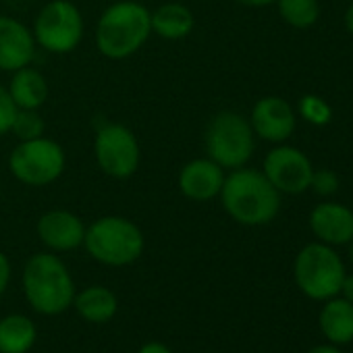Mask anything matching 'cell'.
I'll list each match as a JSON object with an SVG mask.
<instances>
[{"mask_svg":"<svg viewBox=\"0 0 353 353\" xmlns=\"http://www.w3.org/2000/svg\"><path fill=\"white\" fill-rule=\"evenodd\" d=\"M219 196L227 214L245 227L268 225L281 210V194L266 179V174L256 168H233V172L225 176Z\"/></svg>","mask_w":353,"mask_h":353,"instance_id":"6da1fadb","label":"cell"},{"mask_svg":"<svg viewBox=\"0 0 353 353\" xmlns=\"http://www.w3.org/2000/svg\"><path fill=\"white\" fill-rule=\"evenodd\" d=\"M152 34V13L141 3L119 0L110 5L96 26V48L102 57L123 61L135 54Z\"/></svg>","mask_w":353,"mask_h":353,"instance_id":"7a4b0ae2","label":"cell"},{"mask_svg":"<svg viewBox=\"0 0 353 353\" xmlns=\"http://www.w3.org/2000/svg\"><path fill=\"white\" fill-rule=\"evenodd\" d=\"M23 291L30 305L44 316H59L73 305L75 285L65 262L42 252L28 260L23 268Z\"/></svg>","mask_w":353,"mask_h":353,"instance_id":"3957f363","label":"cell"},{"mask_svg":"<svg viewBox=\"0 0 353 353\" xmlns=\"http://www.w3.org/2000/svg\"><path fill=\"white\" fill-rule=\"evenodd\" d=\"M83 245L100 264L129 266L143 252V235L129 219L102 216L85 229Z\"/></svg>","mask_w":353,"mask_h":353,"instance_id":"277c9868","label":"cell"},{"mask_svg":"<svg viewBox=\"0 0 353 353\" xmlns=\"http://www.w3.org/2000/svg\"><path fill=\"white\" fill-rule=\"evenodd\" d=\"M293 276L305 297L326 301L341 293L345 266L332 245L316 241L299 250L293 264Z\"/></svg>","mask_w":353,"mask_h":353,"instance_id":"5b68a950","label":"cell"},{"mask_svg":"<svg viewBox=\"0 0 353 353\" xmlns=\"http://www.w3.org/2000/svg\"><path fill=\"white\" fill-rule=\"evenodd\" d=\"M256 133L245 117L233 110H223L212 117L206 129V152L223 168H241L250 162L256 148Z\"/></svg>","mask_w":353,"mask_h":353,"instance_id":"8992f818","label":"cell"},{"mask_svg":"<svg viewBox=\"0 0 353 353\" xmlns=\"http://www.w3.org/2000/svg\"><path fill=\"white\" fill-rule=\"evenodd\" d=\"M67 164L65 150L48 139V137H36L28 141H19L11 156H9V168L13 176L30 188H44L57 181L63 174Z\"/></svg>","mask_w":353,"mask_h":353,"instance_id":"52a82bcc","label":"cell"},{"mask_svg":"<svg viewBox=\"0 0 353 353\" xmlns=\"http://www.w3.org/2000/svg\"><path fill=\"white\" fill-rule=\"evenodd\" d=\"M32 34L36 44L46 52L67 54L83 38V17L69 0H52L38 13Z\"/></svg>","mask_w":353,"mask_h":353,"instance_id":"ba28073f","label":"cell"},{"mask_svg":"<svg viewBox=\"0 0 353 353\" xmlns=\"http://www.w3.org/2000/svg\"><path fill=\"white\" fill-rule=\"evenodd\" d=\"M94 156L102 172L112 179H127L139 166L137 137L121 123H106L96 131Z\"/></svg>","mask_w":353,"mask_h":353,"instance_id":"9c48e42d","label":"cell"},{"mask_svg":"<svg viewBox=\"0 0 353 353\" xmlns=\"http://www.w3.org/2000/svg\"><path fill=\"white\" fill-rule=\"evenodd\" d=\"M262 172L279 194L297 196L310 190L314 164L299 148L276 145L266 154Z\"/></svg>","mask_w":353,"mask_h":353,"instance_id":"30bf717a","label":"cell"},{"mask_svg":"<svg viewBox=\"0 0 353 353\" xmlns=\"http://www.w3.org/2000/svg\"><path fill=\"white\" fill-rule=\"evenodd\" d=\"M295 123H297V117H295L293 106L279 96L260 98L254 104L252 117H250V125L254 133L272 143L287 141L295 131Z\"/></svg>","mask_w":353,"mask_h":353,"instance_id":"8fae6325","label":"cell"},{"mask_svg":"<svg viewBox=\"0 0 353 353\" xmlns=\"http://www.w3.org/2000/svg\"><path fill=\"white\" fill-rule=\"evenodd\" d=\"M225 176H227L225 168L219 166L214 160L196 158L181 168L176 185H179V192L185 198L194 202H208V200L219 198L223 183H225Z\"/></svg>","mask_w":353,"mask_h":353,"instance_id":"7c38bea8","label":"cell"},{"mask_svg":"<svg viewBox=\"0 0 353 353\" xmlns=\"http://www.w3.org/2000/svg\"><path fill=\"white\" fill-rule=\"evenodd\" d=\"M36 40L21 21L0 15V71H17L36 59Z\"/></svg>","mask_w":353,"mask_h":353,"instance_id":"4fadbf2b","label":"cell"},{"mask_svg":"<svg viewBox=\"0 0 353 353\" xmlns=\"http://www.w3.org/2000/svg\"><path fill=\"white\" fill-rule=\"evenodd\" d=\"M38 237L52 252H71L83 245L85 225L69 210H50L38 221Z\"/></svg>","mask_w":353,"mask_h":353,"instance_id":"5bb4252c","label":"cell"},{"mask_svg":"<svg viewBox=\"0 0 353 353\" xmlns=\"http://www.w3.org/2000/svg\"><path fill=\"white\" fill-rule=\"evenodd\" d=\"M310 229L320 243L345 245L353 237V210L336 202H322L310 212Z\"/></svg>","mask_w":353,"mask_h":353,"instance_id":"9a60e30c","label":"cell"},{"mask_svg":"<svg viewBox=\"0 0 353 353\" xmlns=\"http://www.w3.org/2000/svg\"><path fill=\"white\" fill-rule=\"evenodd\" d=\"M318 326L330 345H347L353 341V303L345 297H330L318 316Z\"/></svg>","mask_w":353,"mask_h":353,"instance_id":"2e32d148","label":"cell"},{"mask_svg":"<svg viewBox=\"0 0 353 353\" xmlns=\"http://www.w3.org/2000/svg\"><path fill=\"white\" fill-rule=\"evenodd\" d=\"M7 90H9L15 106L26 108V110H38L48 98L46 77L30 65L13 71V77H11V83Z\"/></svg>","mask_w":353,"mask_h":353,"instance_id":"e0dca14e","label":"cell"},{"mask_svg":"<svg viewBox=\"0 0 353 353\" xmlns=\"http://www.w3.org/2000/svg\"><path fill=\"white\" fill-rule=\"evenodd\" d=\"M194 30V13L179 3H166L152 13V32L162 40H183Z\"/></svg>","mask_w":353,"mask_h":353,"instance_id":"ac0fdd59","label":"cell"},{"mask_svg":"<svg viewBox=\"0 0 353 353\" xmlns=\"http://www.w3.org/2000/svg\"><path fill=\"white\" fill-rule=\"evenodd\" d=\"M73 305L83 320L102 324V322H108L117 314L119 299L110 289H106L102 285H94V287H88V289L75 293Z\"/></svg>","mask_w":353,"mask_h":353,"instance_id":"d6986e66","label":"cell"},{"mask_svg":"<svg viewBox=\"0 0 353 353\" xmlns=\"http://www.w3.org/2000/svg\"><path fill=\"white\" fill-rule=\"evenodd\" d=\"M38 339L32 318L11 314L0 320V353H28Z\"/></svg>","mask_w":353,"mask_h":353,"instance_id":"ffe728a7","label":"cell"},{"mask_svg":"<svg viewBox=\"0 0 353 353\" xmlns=\"http://www.w3.org/2000/svg\"><path fill=\"white\" fill-rule=\"evenodd\" d=\"M276 7L283 21L297 30L312 28L320 15L318 0H276Z\"/></svg>","mask_w":353,"mask_h":353,"instance_id":"44dd1931","label":"cell"},{"mask_svg":"<svg viewBox=\"0 0 353 353\" xmlns=\"http://www.w3.org/2000/svg\"><path fill=\"white\" fill-rule=\"evenodd\" d=\"M44 119L40 117L38 110H26V108H17V114L13 119L11 125V133L19 139V141H28V139H36L44 135Z\"/></svg>","mask_w":353,"mask_h":353,"instance_id":"7402d4cb","label":"cell"},{"mask_svg":"<svg viewBox=\"0 0 353 353\" xmlns=\"http://www.w3.org/2000/svg\"><path fill=\"white\" fill-rule=\"evenodd\" d=\"M299 112L303 119H307L314 125H324L330 121V108L318 96H303L299 100Z\"/></svg>","mask_w":353,"mask_h":353,"instance_id":"603a6c76","label":"cell"},{"mask_svg":"<svg viewBox=\"0 0 353 353\" xmlns=\"http://www.w3.org/2000/svg\"><path fill=\"white\" fill-rule=\"evenodd\" d=\"M310 190H314L318 196L328 198L332 194H336L339 190V174L330 168H320L312 172V181H310Z\"/></svg>","mask_w":353,"mask_h":353,"instance_id":"cb8c5ba5","label":"cell"},{"mask_svg":"<svg viewBox=\"0 0 353 353\" xmlns=\"http://www.w3.org/2000/svg\"><path fill=\"white\" fill-rule=\"evenodd\" d=\"M15 114H17V106H15L9 90L0 85V135H5V133L11 131Z\"/></svg>","mask_w":353,"mask_h":353,"instance_id":"d4e9b609","label":"cell"},{"mask_svg":"<svg viewBox=\"0 0 353 353\" xmlns=\"http://www.w3.org/2000/svg\"><path fill=\"white\" fill-rule=\"evenodd\" d=\"M9 281H11V262L3 252H0V297L5 295Z\"/></svg>","mask_w":353,"mask_h":353,"instance_id":"484cf974","label":"cell"},{"mask_svg":"<svg viewBox=\"0 0 353 353\" xmlns=\"http://www.w3.org/2000/svg\"><path fill=\"white\" fill-rule=\"evenodd\" d=\"M137 353H172L166 345L158 343V341H152V343H145Z\"/></svg>","mask_w":353,"mask_h":353,"instance_id":"4316f807","label":"cell"},{"mask_svg":"<svg viewBox=\"0 0 353 353\" xmlns=\"http://www.w3.org/2000/svg\"><path fill=\"white\" fill-rule=\"evenodd\" d=\"M341 293L347 301L353 303V274H345L343 285H341Z\"/></svg>","mask_w":353,"mask_h":353,"instance_id":"83f0119b","label":"cell"},{"mask_svg":"<svg viewBox=\"0 0 353 353\" xmlns=\"http://www.w3.org/2000/svg\"><path fill=\"white\" fill-rule=\"evenodd\" d=\"M235 3H239V5H243V7H252V9H260V7L274 5L276 0H235Z\"/></svg>","mask_w":353,"mask_h":353,"instance_id":"f1b7e54d","label":"cell"},{"mask_svg":"<svg viewBox=\"0 0 353 353\" xmlns=\"http://www.w3.org/2000/svg\"><path fill=\"white\" fill-rule=\"evenodd\" d=\"M307 353H343L339 349V345H318V347H312Z\"/></svg>","mask_w":353,"mask_h":353,"instance_id":"f546056e","label":"cell"},{"mask_svg":"<svg viewBox=\"0 0 353 353\" xmlns=\"http://www.w3.org/2000/svg\"><path fill=\"white\" fill-rule=\"evenodd\" d=\"M345 28H347V32L353 36V3L347 7V13H345Z\"/></svg>","mask_w":353,"mask_h":353,"instance_id":"4dcf8cb0","label":"cell"},{"mask_svg":"<svg viewBox=\"0 0 353 353\" xmlns=\"http://www.w3.org/2000/svg\"><path fill=\"white\" fill-rule=\"evenodd\" d=\"M347 248H349V260L353 262V237H351V239L347 241Z\"/></svg>","mask_w":353,"mask_h":353,"instance_id":"1f68e13d","label":"cell"},{"mask_svg":"<svg viewBox=\"0 0 353 353\" xmlns=\"http://www.w3.org/2000/svg\"><path fill=\"white\" fill-rule=\"evenodd\" d=\"M0 194H3V185H0Z\"/></svg>","mask_w":353,"mask_h":353,"instance_id":"d6a6232c","label":"cell"}]
</instances>
